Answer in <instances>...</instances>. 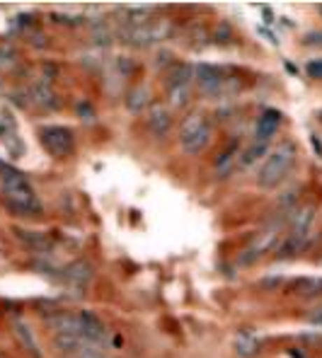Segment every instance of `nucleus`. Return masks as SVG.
<instances>
[{
  "label": "nucleus",
  "instance_id": "nucleus-1",
  "mask_svg": "<svg viewBox=\"0 0 322 358\" xmlns=\"http://www.w3.org/2000/svg\"><path fill=\"white\" fill-rule=\"evenodd\" d=\"M0 187H3V199L8 208L18 215H39L41 203L31 189L29 179L15 167L0 162Z\"/></svg>",
  "mask_w": 322,
  "mask_h": 358
},
{
  "label": "nucleus",
  "instance_id": "nucleus-2",
  "mask_svg": "<svg viewBox=\"0 0 322 358\" xmlns=\"http://www.w3.org/2000/svg\"><path fill=\"white\" fill-rule=\"evenodd\" d=\"M315 228H318V208H315L313 203H305V206H300L291 215L286 238L279 242V247H276L279 259L298 257L300 252L310 245V240L315 238Z\"/></svg>",
  "mask_w": 322,
  "mask_h": 358
},
{
  "label": "nucleus",
  "instance_id": "nucleus-3",
  "mask_svg": "<svg viewBox=\"0 0 322 358\" xmlns=\"http://www.w3.org/2000/svg\"><path fill=\"white\" fill-rule=\"evenodd\" d=\"M295 160H298V145L293 141H284L262 160L260 172H257V184L262 189H276L288 175L293 172Z\"/></svg>",
  "mask_w": 322,
  "mask_h": 358
},
{
  "label": "nucleus",
  "instance_id": "nucleus-4",
  "mask_svg": "<svg viewBox=\"0 0 322 358\" xmlns=\"http://www.w3.org/2000/svg\"><path fill=\"white\" fill-rule=\"evenodd\" d=\"M194 83H197L199 92L214 99L230 97V94L240 90V80H237L233 73L220 66H211V63L194 68Z\"/></svg>",
  "mask_w": 322,
  "mask_h": 358
},
{
  "label": "nucleus",
  "instance_id": "nucleus-5",
  "mask_svg": "<svg viewBox=\"0 0 322 358\" xmlns=\"http://www.w3.org/2000/svg\"><path fill=\"white\" fill-rule=\"evenodd\" d=\"M211 136H214V126H211L209 114L204 112H192L182 119L179 124V148L187 155H202L209 148Z\"/></svg>",
  "mask_w": 322,
  "mask_h": 358
},
{
  "label": "nucleus",
  "instance_id": "nucleus-6",
  "mask_svg": "<svg viewBox=\"0 0 322 358\" xmlns=\"http://www.w3.org/2000/svg\"><path fill=\"white\" fill-rule=\"evenodd\" d=\"M284 223H269V225H264L262 230H257L255 235H252V240L247 242V247L242 250V255H240V264H245V266H250V264H257V262L262 259V257H267V255H272L274 250L279 247V242L284 240Z\"/></svg>",
  "mask_w": 322,
  "mask_h": 358
},
{
  "label": "nucleus",
  "instance_id": "nucleus-7",
  "mask_svg": "<svg viewBox=\"0 0 322 358\" xmlns=\"http://www.w3.org/2000/svg\"><path fill=\"white\" fill-rule=\"evenodd\" d=\"M192 85H194V73L187 66H172L165 80V104L175 112L189 104L192 99Z\"/></svg>",
  "mask_w": 322,
  "mask_h": 358
},
{
  "label": "nucleus",
  "instance_id": "nucleus-8",
  "mask_svg": "<svg viewBox=\"0 0 322 358\" xmlns=\"http://www.w3.org/2000/svg\"><path fill=\"white\" fill-rule=\"evenodd\" d=\"M39 141L44 150L56 160H66L76 152V134L68 126H41Z\"/></svg>",
  "mask_w": 322,
  "mask_h": 358
},
{
  "label": "nucleus",
  "instance_id": "nucleus-9",
  "mask_svg": "<svg viewBox=\"0 0 322 358\" xmlns=\"http://www.w3.org/2000/svg\"><path fill=\"white\" fill-rule=\"evenodd\" d=\"M167 34H170V22L160 17L148 20L146 24H139V27H121V36H124V41L131 46L158 44V41L167 39Z\"/></svg>",
  "mask_w": 322,
  "mask_h": 358
},
{
  "label": "nucleus",
  "instance_id": "nucleus-10",
  "mask_svg": "<svg viewBox=\"0 0 322 358\" xmlns=\"http://www.w3.org/2000/svg\"><path fill=\"white\" fill-rule=\"evenodd\" d=\"M172 109L167 107L165 102H155L146 109V126L155 138H165L170 134L172 124H175V117H172Z\"/></svg>",
  "mask_w": 322,
  "mask_h": 358
},
{
  "label": "nucleus",
  "instance_id": "nucleus-11",
  "mask_svg": "<svg viewBox=\"0 0 322 358\" xmlns=\"http://www.w3.org/2000/svg\"><path fill=\"white\" fill-rule=\"evenodd\" d=\"M0 143L8 148V152L13 157H20L24 150L22 141H20L18 124H15L13 114H10L8 109H0Z\"/></svg>",
  "mask_w": 322,
  "mask_h": 358
},
{
  "label": "nucleus",
  "instance_id": "nucleus-12",
  "mask_svg": "<svg viewBox=\"0 0 322 358\" xmlns=\"http://www.w3.org/2000/svg\"><path fill=\"white\" fill-rule=\"evenodd\" d=\"M279 129H281V112H276V109H264L255 124V141L269 143V141L279 134Z\"/></svg>",
  "mask_w": 322,
  "mask_h": 358
},
{
  "label": "nucleus",
  "instance_id": "nucleus-13",
  "mask_svg": "<svg viewBox=\"0 0 322 358\" xmlns=\"http://www.w3.org/2000/svg\"><path fill=\"white\" fill-rule=\"evenodd\" d=\"M240 145L237 143H230L228 148L220 150V155L216 157V175L218 177H228L230 172L235 170V165H240Z\"/></svg>",
  "mask_w": 322,
  "mask_h": 358
},
{
  "label": "nucleus",
  "instance_id": "nucleus-14",
  "mask_svg": "<svg viewBox=\"0 0 322 358\" xmlns=\"http://www.w3.org/2000/svg\"><path fill=\"white\" fill-rule=\"evenodd\" d=\"M92 278V266L88 262H76L73 266L66 268V283L73 288H85Z\"/></svg>",
  "mask_w": 322,
  "mask_h": 358
},
{
  "label": "nucleus",
  "instance_id": "nucleus-15",
  "mask_svg": "<svg viewBox=\"0 0 322 358\" xmlns=\"http://www.w3.org/2000/svg\"><path fill=\"white\" fill-rule=\"evenodd\" d=\"M260 346H262L260 336L252 334V331H240V334H237V339H235V349H237V354L245 356V358H250V356H257V354H260Z\"/></svg>",
  "mask_w": 322,
  "mask_h": 358
},
{
  "label": "nucleus",
  "instance_id": "nucleus-16",
  "mask_svg": "<svg viewBox=\"0 0 322 358\" xmlns=\"http://www.w3.org/2000/svg\"><path fill=\"white\" fill-rule=\"evenodd\" d=\"M293 291H295V296L318 298V296H322V278H318V276H305V278H300V281H295Z\"/></svg>",
  "mask_w": 322,
  "mask_h": 358
},
{
  "label": "nucleus",
  "instance_id": "nucleus-17",
  "mask_svg": "<svg viewBox=\"0 0 322 358\" xmlns=\"http://www.w3.org/2000/svg\"><path fill=\"white\" fill-rule=\"evenodd\" d=\"M264 155H269V143H262V141H252L240 155V165L250 167L255 165L257 160H264Z\"/></svg>",
  "mask_w": 322,
  "mask_h": 358
},
{
  "label": "nucleus",
  "instance_id": "nucleus-18",
  "mask_svg": "<svg viewBox=\"0 0 322 358\" xmlns=\"http://www.w3.org/2000/svg\"><path fill=\"white\" fill-rule=\"evenodd\" d=\"M148 102H150V90H148L146 85L131 87L129 94H126V107H131L134 112H141V109H146Z\"/></svg>",
  "mask_w": 322,
  "mask_h": 358
},
{
  "label": "nucleus",
  "instance_id": "nucleus-19",
  "mask_svg": "<svg viewBox=\"0 0 322 358\" xmlns=\"http://www.w3.org/2000/svg\"><path fill=\"white\" fill-rule=\"evenodd\" d=\"M15 331H18L20 341H22V344H24V346H27V351H29V354H34L36 358H39V349H36V341H34V336H31V334H29L27 324L18 322V324H15Z\"/></svg>",
  "mask_w": 322,
  "mask_h": 358
},
{
  "label": "nucleus",
  "instance_id": "nucleus-20",
  "mask_svg": "<svg viewBox=\"0 0 322 358\" xmlns=\"http://www.w3.org/2000/svg\"><path fill=\"white\" fill-rule=\"evenodd\" d=\"M305 71H308L310 78H318V80H322V59L310 61L308 66H305Z\"/></svg>",
  "mask_w": 322,
  "mask_h": 358
},
{
  "label": "nucleus",
  "instance_id": "nucleus-21",
  "mask_svg": "<svg viewBox=\"0 0 322 358\" xmlns=\"http://www.w3.org/2000/svg\"><path fill=\"white\" fill-rule=\"evenodd\" d=\"M308 320L315 324V327H322V303L313 310V313H310V317H308Z\"/></svg>",
  "mask_w": 322,
  "mask_h": 358
},
{
  "label": "nucleus",
  "instance_id": "nucleus-22",
  "mask_svg": "<svg viewBox=\"0 0 322 358\" xmlns=\"http://www.w3.org/2000/svg\"><path fill=\"white\" fill-rule=\"evenodd\" d=\"M0 358H8V356H5V354H3V351H0Z\"/></svg>",
  "mask_w": 322,
  "mask_h": 358
},
{
  "label": "nucleus",
  "instance_id": "nucleus-23",
  "mask_svg": "<svg viewBox=\"0 0 322 358\" xmlns=\"http://www.w3.org/2000/svg\"><path fill=\"white\" fill-rule=\"evenodd\" d=\"M320 119H322V112H320Z\"/></svg>",
  "mask_w": 322,
  "mask_h": 358
}]
</instances>
